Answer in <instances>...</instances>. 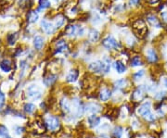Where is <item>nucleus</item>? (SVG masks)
Here are the masks:
<instances>
[{"label":"nucleus","mask_w":167,"mask_h":138,"mask_svg":"<svg viewBox=\"0 0 167 138\" xmlns=\"http://www.w3.org/2000/svg\"><path fill=\"white\" fill-rule=\"evenodd\" d=\"M151 102L150 101H146L142 103L137 109V114L141 116L145 120L148 121H155V116L151 112Z\"/></svg>","instance_id":"obj_1"},{"label":"nucleus","mask_w":167,"mask_h":138,"mask_svg":"<svg viewBox=\"0 0 167 138\" xmlns=\"http://www.w3.org/2000/svg\"><path fill=\"white\" fill-rule=\"evenodd\" d=\"M46 126L48 131L50 132H56L58 131L61 127V121H59V119L57 116H48L46 119Z\"/></svg>","instance_id":"obj_2"},{"label":"nucleus","mask_w":167,"mask_h":138,"mask_svg":"<svg viewBox=\"0 0 167 138\" xmlns=\"http://www.w3.org/2000/svg\"><path fill=\"white\" fill-rule=\"evenodd\" d=\"M102 46L108 50H111V49H116L117 50L121 47V44H119L118 41L111 35L107 36L106 38L103 39Z\"/></svg>","instance_id":"obj_3"},{"label":"nucleus","mask_w":167,"mask_h":138,"mask_svg":"<svg viewBox=\"0 0 167 138\" xmlns=\"http://www.w3.org/2000/svg\"><path fill=\"white\" fill-rule=\"evenodd\" d=\"M88 69L91 72L105 74L106 67H105V63H104L103 60H95L89 64Z\"/></svg>","instance_id":"obj_4"},{"label":"nucleus","mask_w":167,"mask_h":138,"mask_svg":"<svg viewBox=\"0 0 167 138\" xmlns=\"http://www.w3.org/2000/svg\"><path fill=\"white\" fill-rule=\"evenodd\" d=\"M101 109H102L101 106L95 102H89L84 105V112L91 113V114H96L100 112Z\"/></svg>","instance_id":"obj_5"},{"label":"nucleus","mask_w":167,"mask_h":138,"mask_svg":"<svg viewBox=\"0 0 167 138\" xmlns=\"http://www.w3.org/2000/svg\"><path fill=\"white\" fill-rule=\"evenodd\" d=\"M133 28H134V31L136 32V33H137V34L140 36L144 35L147 32V26L145 24V22L141 20L136 21L135 23H134Z\"/></svg>","instance_id":"obj_6"},{"label":"nucleus","mask_w":167,"mask_h":138,"mask_svg":"<svg viewBox=\"0 0 167 138\" xmlns=\"http://www.w3.org/2000/svg\"><path fill=\"white\" fill-rule=\"evenodd\" d=\"M41 28H42L43 32L45 33H47V35H50V34H53L54 32H55V25H53L51 23V22H49L47 20H43L42 21H41Z\"/></svg>","instance_id":"obj_7"},{"label":"nucleus","mask_w":167,"mask_h":138,"mask_svg":"<svg viewBox=\"0 0 167 138\" xmlns=\"http://www.w3.org/2000/svg\"><path fill=\"white\" fill-rule=\"evenodd\" d=\"M111 96H112V93H111V90L110 88H107V87H104L102 88L101 90H100L99 94H98V98H99V100L102 102H107L109 101L110 98H111Z\"/></svg>","instance_id":"obj_8"},{"label":"nucleus","mask_w":167,"mask_h":138,"mask_svg":"<svg viewBox=\"0 0 167 138\" xmlns=\"http://www.w3.org/2000/svg\"><path fill=\"white\" fill-rule=\"evenodd\" d=\"M86 121L88 125L90 126L91 128H96L100 125V121H101V119L98 116H96V114H91L90 116H88L86 119Z\"/></svg>","instance_id":"obj_9"},{"label":"nucleus","mask_w":167,"mask_h":138,"mask_svg":"<svg viewBox=\"0 0 167 138\" xmlns=\"http://www.w3.org/2000/svg\"><path fill=\"white\" fill-rule=\"evenodd\" d=\"M146 56H147L148 61L150 62V63H155V62H157V60H158L157 52H156L155 49H153V48H150V49H148Z\"/></svg>","instance_id":"obj_10"},{"label":"nucleus","mask_w":167,"mask_h":138,"mask_svg":"<svg viewBox=\"0 0 167 138\" xmlns=\"http://www.w3.org/2000/svg\"><path fill=\"white\" fill-rule=\"evenodd\" d=\"M79 77V72L77 70H70L69 73L66 76V81L68 83H75Z\"/></svg>","instance_id":"obj_11"},{"label":"nucleus","mask_w":167,"mask_h":138,"mask_svg":"<svg viewBox=\"0 0 167 138\" xmlns=\"http://www.w3.org/2000/svg\"><path fill=\"white\" fill-rule=\"evenodd\" d=\"M99 32L98 30L96 29H91L90 31H89V33H88V40L89 42L91 43H96L98 42V39H99Z\"/></svg>","instance_id":"obj_12"},{"label":"nucleus","mask_w":167,"mask_h":138,"mask_svg":"<svg viewBox=\"0 0 167 138\" xmlns=\"http://www.w3.org/2000/svg\"><path fill=\"white\" fill-rule=\"evenodd\" d=\"M68 49V46L66 44V41L64 40H59L57 43V46H56L55 53H62Z\"/></svg>","instance_id":"obj_13"},{"label":"nucleus","mask_w":167,"mask_h":138,"mask_svg":"<svg viewBox=\"0 0 167 138\" xmlns=\"http://www.w3.org/2000/svg\"><path fill=\"white\" fill-rule=\"evenodd\" d=\"M28 96L29 98H31L33 99H39L41 96H42V94L39 90H36L35 87L31 86L28 89Z\"/></svg>","instance_id":"obj_14"},{"label":"nucleus","mask_w":167,"mask_h":138,"mask_svg":"<svg viewBox=\"0 0 167 138\" xmlns=\"http://www.w3.org/2000/svg\"><path fill=\"white\" fill-rule=\"evenodd\" d=\"M113 67H114L115 70H116V72L118 73H120V74L124 73L126 72V67L121 60H116V61H115L113 63Z\"/></svg>","instance_id":"obj_15"},{"label":"nucleus","mask_w":167,"mask_h":138,"mask_svg":"<svg viewBox=\"0 0 167 138\" xmlns=\"http://www.w3.org/2000/svg\"><path fill=\"white\" fill-rule=\"evenodd\" d=\"M33 46L36 50H41L42 47L44 46V38L42 36L37 35L33 39Z\"/></svg>","instance_id":"obj_16"},{"label":"nucleus","mask_w":167,"mask_h":138,"mask_svg":"<svg viewBox=\"0 0 167 138\" xmlns=\"http://www.w3.org/2000/svg\"><path fill=\"white\" fill-rule=\"evenodd\" d=\"M59 105L63 112L65 113H69L71 111V107H70V102L68 101V99L66 98H62L61 99V102H59Z\"/></svg>","instance_id":"obj_17"},{"label":"nucleus","mask_w":167,"mask_h":138,"mask_svg":"<svg viewBox=\"0 0 167 138\" xmlns=\"http://www.w3.org/2000/svg\"><path fill=\"white\" fill-rule=\"evenodd\" d=\"M0 69H1L4 72H9L11 70V62L9 59H3L0 62Z\"/></svg>","instance_id":"obj_18"},{"label":"nucleus","mask_w":167,"mask_h":138,"mask_svg":"<svg viewBox=\"0 0 167 138\" xmlns=\"http://www.w3.org/2000/svg\"><path fill=\"white\" fill-rule=\"evenodd\" d=\"M57 78L58 76L55 75V74H50V75H48L47 78L44 79L45 85H46V86H50V85H52L56 81H57Z\"/></svg>","instance_id":"obj_19"},{"label":"nucleus","mask_w":167,"mask_h":138,"mask_svg":"<svg viewBox=\"0 0 167 138\" xmlns=\"http://www.w3.org/2000/svg\"><path fill=\"white\" fill-rule=\"evenodd\" d=\"M128 84V81L124 79V78H122V79H119L117 81L114 82V86L117 89H122L127 86Z\"/></svg>","instance_id":"obj_20"},{"label":"nucleus","mask_w":167,"mask_h":138,"mask_svg":"<svg viewBox=\"0 0 167 138\" xmlns=\"http://www.w3.org/2000/svg\"><path fill=\"white\" fill-rule=\"evenodd\" d=\"M124 135V128L122 126H115L112 130V136L114 138H122Z\"/></svg>","instance_id":"obj_21"},{"label":"nucleus","mask_w":167,"mask_h":138,"mask_svg":"<svg viewBox=\"0 0 167 138\" xmlns=\"http://www.w3.org/2000/svg\"><path fill=\"white\" fill-rule=\"evenodd\" d=\"M147 21L152 26H156V27H160V26H161V24H160V22H159V20L154 16V15H148L147 17Z\"/></svg>","instance_id":"obj_22"},{"label":"nucleus","mask_w":167,"mask_h":138,"mask_svg":"<svg viewBox=\"0 0 167 138\" xmlns=\"http://www.w3.org/2000/svg\"><path fill=\"white\" fill-rule=\"evenodd\" d=\"M77 32V27L75 25H68L65 29V33L68 36H73L74 34H76Z\"/></svg>","instance_id":"obj_23"},{"label":"nucleus","mask_w":167,"mask_h":138,"mask_svg":"<svg viewBox=\"0 0 167 138\" xmlns=\"http://www.w3.org/2000/svg\"><path fill=\"white\" fill-rule=\"evenodd\" d=\"M37 20H38V14H37L36 11H30L27 15V21L30 22V23H33L35 22Z\"/></svg>","instance_id":"obj_24"},{"label":"nucleus","mask_w":167,"mask_h":138,"mask_svg":"<svg viewBox=\"0 0 167 138\" xmlns=\"http://www.w3.org/2000/svg\"><path fill=\"white\" fill-rule=\"evenodd\" d=\"M55 28H61V26L64 23V17L62 16V15L59 14L57 17L55 18Z\"/></svg>","instance_id":"obj_25"},{"label":"nucleus","mask_w":167,"mask_h":138,"mask_svg":"<svg viewBox=\"0 0 167 138\" xmlns=\"http://www.w3.org/2000/svg\"><path fill=\"white\" fill-rule=\"evenodd\" d=\"M23 109H24V111L27 114H32V113H33V111L35 110V106L32 103H27L24 105Z\"/></svg>","instance_id":"obj_26"},{"label":"nucleus","mask_w":167,"mask_h":138,"mask_svg":"<svg viewBox=\"0 0 167 138\" xmlns=\"http://www.w3.org/2000/svg\"><path fill=\"white\" fill-rule=\"evenodd\" d=\"M142 65V61H141V58L138 56H135L133 57L131 59V66L132 67H138Z\"/></svg>","instance_id":"obj_27"},{"label":"nucleus","mask_w":167,"mask_h":138,"mask_svg":"<svg viewBox=\"0 0 167 138\" xmlns=\"http://www.w3.org/2000/svg\"><path fill=\"white\" fill-rule=\"evenodd\" d=\"M18 38V33H10V34L7 35V43L9 44H14L16 40Z\"/></svg>","instance_id":"obj_28"},{"label":"nucleus","mask_w":167,"mask_h":138,"mask_svg":"<svg viewBox=\"0 0 167 138\" xmlns=\"http://www.w3.org/2000/svg\"><path fill=\"white\" fill-rule=\"evenodd\" d=\"M145 74V70H137L136 72H135L133 74V78L135 81H137V80H140L141 78L144 76Z\"/></svg>","instance_id":"obj_29"},{"label":"nucleus","mask_w":167,"mask_h":138,"mask_svg":"<svg viewBox=\"0 0 167 138\" xmlns=\"http://www.w3.org/2000/svg\"><path fill=\"white\" fill-rule=\"evenodd\" d=\"M39 7L40 9H48L50 7V2L48 0H39Z\"/></svg>","instance_id":"obj_30"},{"label":"nucleus","mask_w":167,"mask_h":138,"mask_svg":"<svg viewBox=\"0 0 167 138\" xmlns=\"http://www.w3.org/2000/svg\"><path fill=\"white\" fill-rule=\"evenodd\" d=\"M5 100H6L5 94L0 90V110H2L4 105H5Z\"/></svg>","instance_id":"obj_31"},{"label":"nucleus","mask_w":167,"mask_h":138,"mask_svg":"<svg viewBox=\"0 0 167 138\" xmlns=\"http://www.w3.org/2000/svg\"><path fill=\"white\" fill-rule=\"evenodd\" d=\"M9 135V132H7V127H5L4 125H0V136H6Z\"/></svg>","instance_id":"obj_32"},{"label":"nucleus","mask_w":167,"mask_h":138,"mask_svg":"<svg viewBox=\"0 0 167 138\" xmlns=\"http://www.w3.org/2000/svg\"><path fill=\"white\" fill-rule=\"evenodd\" d=\"M165 96H166V92H165V91H161V92H159L158 94L155 96V98H156V99L161 100L162 98H164Z\"/></svg>","instance_id":"obj_33"},{"label":"nucleus","mask_w":167,"mask_h":138,"mask_svg":"<svg viewBox=\"0 0 167 138\" xmlns=\"http://www.w3.org/2000/svg\"><path fill=\"white\" fill-rule=\"evenodd\" d=\"M139 1L140 0H130V5H133V6H136V5H137V4L139 3Z\"/></svg>","instance_id":"obj_34"},{"label":"nucleus","mask_w":167,"mask_h":138,"mask_svg":"<svg viewBox=\"0 0 167 138\" xmlns=\"http://www.w3.org/2000/svg\"><path fill=\"white\" fill-rule=\"evenodd\" d=\"M163 84H164L165 87H167V78H164V79H163Z\"/></svg>","instance_id":"obj_35"},{"label":"nucleus","mask_w":167,"mask_h":138,"mask_svg":"<svg viewBox=\"0 0 167 138\" xmlns=\"http://www.w3.org/2000/svg\"><path fill=\"white\" fill-rule=\"evenodd\" d=\"M55 1H58V0H55Z\"/></svg>","instance_id":"obj_36"}]
</instances>
